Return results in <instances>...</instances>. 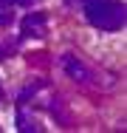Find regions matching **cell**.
Wrapping results in <instances>:
<instances>
[{"label":"cell","mask_w":127,"mask_h":133,"mask_svg":"<svg viewBox=\"0 0 127 133\" xmlns=\"http://www.w3.org/2000/svg\"><path fill=\"white\" fill-rule=\"evenodd\" d=\"M85 17L93 28L102 31H119L124 28V3H116V0H93V3H85Z\"/></svg>","instance_id":"1"},{"label":"cell","mask_w":127,"mask_h":133,"mask_svg":"<svg viewBox=\"0 0 127 133\" xmlns=\"http://www.w3.org/2000/svg\"><path fill=\"white\" fill-rule=\"evenodd\" d=\"M11 20H14V9H11L9 3H3V0H0V26H9Z\"/></svg>","instance_id":"4"},{"label":"cell","mask_w":127,"mask_h":133,"mask_svg":"<svg viewBox=\"0 0 127 133\" xmlns=\"http://www.w3.org/2000/svg\"><path fill=\"white\" fill-rule=\"evenodd\" d=\"M65 71H68L74 79H90V71H88L82 62H76L74 57H65Z\"/></svg>","instance_id":"3"},{"label":"cell","mask_w":127,"mask_h":133,"mask_svg":"<svg viewBox=\"0 0 127 133\" xmlns=\"http://www.w3.org/2000/svg\"><path fill=\"white\" fill-rule=\"evenodd\" d=\"M0 94H3V85H0Z\"/></svg>","instance_id":"7"},{"label":"cell","mask_w":127,"mask_h":133,"mask_svg":"<svg viewBox=\"0 0 127 133\" xmlns=\"http://www.w3.org/2000/svg\"><path fill=\"white\" fill-rule=\"evenodd\" d=\"M68 3H93V0H68Z\"/></svg>","instance_id":"6"},{"label":"cell","mask_w":127,"mask_h":133,"mask_svg":"<svg viewBox=\"0 0 127 133\" xmlns=\"http://www.w3.org/2000/svg\"><path fill=\"white\" fill-rule=\"evenodd\" d=\"M3 3H9L11 9H17V6H34L37 0H3Z\"/></svg>","instance_id":"5"},{"label":"cell","mask_w":127,"mask_h":133,"mask_svg":"<svg viewBox=\"0 0 127 133\" xmlns=\"http://www.w3.org/2000/svg\"><path fill=\"white\" fill-rule=\"evenodd\" d=\"M20 34H23L25 40H28V37H34V40L45 37V34H48L45 14H40V11H28V14H25V20H23V26H20Z\"/></svg>","instance_id":"2"}]
</instances>
